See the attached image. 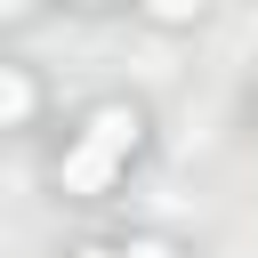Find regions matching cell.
<instances>
[{"label":"cell","mask_w":258,"mask_h":258,"mask_svg":"<svg viewBox=\"0 0 258 258\" xmlns=\"http://www.w3.org/2000/svg\"><path fill=\"white\" fill-rule=\"evenodd\" d=\"M24 113H32V81H24V73H16V64H0V121H8V129H16V121H24Z\"/></svg>","instance_id":"3957f363"},{"label":"cell","mask_w":258,"mask_h":258,"mask_svg":"<svg viewBox=\"0 0 258 258\" xmlns=\"http://www.w3.org/2000/svg\"><path fill=\"white\" fill-rule=\"evenodd\" d=\"M113 169H121V153H113V145H97V137H81V145L64 153V169H56V177H64V194H105V185H113Z\"/></svg>","instance_id":"6da1fadb"},{"label":"cell","mask_w":258,"mask_h":258,"mask_svg":"<svg viewBox=\"0 0 258 258\" xmlns=\"http://www.w3.org/2000/svg\"><path fill=\"white\" fill-rule=\"evenodd\" d=\"M121 258H177V250H169V242H161V234H145V242H129V250H121Z\"/></svg>","instance_id":"277c9868"},{"label":"cell","mask_w":258,"mask_h":258,"mask_svg":"<svg viewBox=\"0 0 258 258\" xmlns=\"http://www.w3.org/2000/svg\"><path fill=\"white\" fill-rule=\"evenodd\" d=\"M81 137H97V145H113V153H137V137H145V121H137V105H97Z\"/></svg>","instance_id":"7a4b0ae2"},{"label":"cell","mask_w":258,"mask_h":258,"mask_svg":"<svg viewBox=\"0 0 258 258\" xmlns=\"http://www.w3.org/2000/svg\"><path fill=\"white\" fill-rule=\"evenodd\" d=\"M73 258H121V250H73Z\"/></svg>","instance_id":"5b68a950"}]
</instances>
